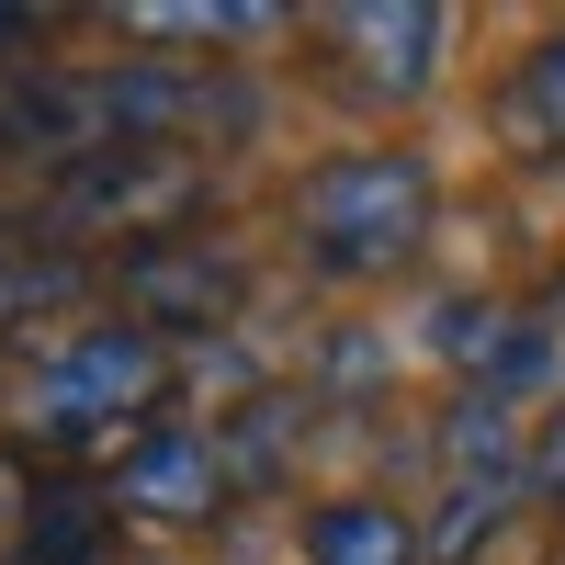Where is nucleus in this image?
I'll use <instances>...</instances> for the list:
<instances>
[{
	"label": "nucleus",
	"instance_id": "nucleus-1",
	"mask_svg": "<svg viewBox=\"0 0 565 565\" xmlns=\"http://www.w3.org/2000/svg\"><path fill=\"white\" fill-rule=\"evenodd\" d=\"M430 215H441L430 159H407V148L328 159V170H306V204H295L306 260H328V271H396L418 238H430Z\"/></svg>",
	"mask_w": 565,
	"mask_h": 565
},
{
	"label": "nucleus",
	"instance_id": "nucleus-2",
	"mask_svg": "<svg viewBox=\"0 0 565 565\" xmlns=\"http://www.w3.org/2000/svg\"><path fill=\"white\" fill-rule=\"evenodd\" d=\"M159 328H136V317H103V328H79V340L45 362V385H34V430H57V441H103L125 430V407H148L159 396Z\"/></svg>",
	"mask_w": 565,
	"mask_h": 565
},
{
	"label": "nucleus",
	"instance_id": "nucleus-3",
	"mask_svg": "<svg viewBox=\"0 0 565 565\" xmlns=\"http://www.w3.org/2000/svg\"><path fill=\"white\" fill-rule=\"evenodd\" d=\"M328 34H340V68L362 103H418V90L441 79V12L430 0H351V12H328Z\"/></svg>",
	"mask_w": 565,
	"mask_h": 565
},
{
	"label": "nucleus",
	"instance_id": "nucleus-4",
	"mask_svg": "<svg viewBox=\"0 0 565 565\" xmlns=\"http://www.w3.org/2000/svg\"><path fill=\"white\" fill-rule=\"evenodd\" d=\"M215 498H226V463L193 430H148V441L125 452V476H114V509H125V521H159V532L215 521Z\"/></svg>",
	"mask_w": 565,
	"mask_h": 565
},
{
	"label": "nucleus",
	"instance_id": "nucleus-5",
	"mask_svg": "<svg viewBox=\"0 0 565 565\" xmlns=\"http://www.w3.org/2000/svg\"><path fill=\"white\" fill-rule=\"evenodd\" d=\"M430 340H441V362H452L476 396H521L532 373H543V317H521V306H476V295H452Z\"/></svg>",
	"mask_w": 565,
	"mask_h": 565
},
{
	"label": "nucleus",
	"instance_id": "nucleus-6",
	"mask_svg": "<svg viewBox=\"0 0 565 565\" xmlns=\"http://www.w3.org/2000/svg\"><path fill=\"white\" fill-rule=\"evenodd\" d=\"M125 295H136V328H215L226 306H238V271H226L215 249H136Z\"/></svg>",
	"mask_w": 565,
	"mask_h": 565
},
{
	"label": "nucleus",
	"instance_id": "nucleus-7",
	"mask_svg": "<svg viewBox=\"0 0 565 565\" xmlns=\"http://www.w3.org/2000/svg\"><path fill=\"white\" fill-rule=\"evenodd\" d=\"M441 463H452V487H509V476H532L521 430H509V396H476V385H463V396L441 407Z\"/></svg>",
	"mask_w": 565,
	"mask_h": 565
},
{
	"label": "nucleus",
	"instance_id": "nucleus-8",
	"mask_svg": "<svg viewBox=\"0 0 565 565\" xmlns=\"http://www.w3.org/2000/svg\"><path fill=\"white\" fill-rule=\"evenodd\" d=\"M306 565H418V532L385 498H328L306 521Z\"/></svg>",
	"mask_w": 565,
	"mask_h": 565
},
{
	"label": "nucleus",
	"instance_id": "nucleus-9",
	"mask_svg": "<svg viewBox=\"0 0 565 565\" xmlns=\"http://www.w3.org/2000/svg\"><path fill=\"white\" fill-rule=\"evenodd\" d=\"M103 543H114V509H103V498H79V487H57V498H34L23 565H103Z\"/></svg>",
	"mask_w": 565,
	"mask_h": 565
},
{
	"label": "nucleus",
	"instance_id": "nucleus-10",
	"mask_svg": "<svg viewBox=\"0 0 565 565\" xmlns=\"http://www.w3.org/2000/svg\"><path fill=\"white\" fill-rule=\"evenodd\" d=\"M509 136H521V148H565V23L521 57V79H509Z\"/></svg>",
	"mask_w": 565,
	"mask_h": 565
},
{
	"label": "nucleus",
	"instance_id": "nucleus-11",
	"mask_svg": "<svg viewBox=\"0 0 565 565\" xmlns=\"http://www.w3.org/2000/svg\"><path fill=\"white\" fill-rule=\"evenodd\" d=\"M498 509H509V487H452V509H441V554L463 565V554L498 532Z\"/></svg>",
	"mask_w": 565,
	"mask_h": 565
},
{
	"label": "nucleus",
	"instance_id": "nucleus-12",
	"mask_svg": "<svg viewBox=\"0 0 565 565\" xmlns=\"http://www.w3.org/2000/svg\"><path fill=\"white\" fill-rule=\"evenodd\" d=\"M532 487H543V498H565V407L543 418V441H532Z\"/></svg>",
	"mask_w": 565,
	"mask_h": 565
},
{
	"label": "nucleus",
	"instance_id": "nucleus-13",
	"mask_svg": "<svg viewBox=\"0 0 565 565\" xmlns=\"http://www.w3.org/2000/svg\"><path fill=\"white\" fill-rule=\"evenodd\" d=\"M45 34V12H23V0H0V57H12V45H34Z\"/></svg>",
	"mask_w": 565,
	"mask_h": 565
}]
</instances>
